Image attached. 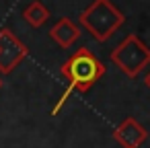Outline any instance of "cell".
Segmentation results:
<instances>
[{"label":"cell","instance_id":"9","mask_svg":"<svg viewBox=\"0 0 150 148\" xmlns=\"http://www.w3.org/2000/svg\"><path fill=\"white\" fill-rule=\"evenodd\" d=\"M0 86H2V78H0Z\"/></svg>","mask_w":150,"mask_h":148},{"label":"cell","instance_id":"2","mask_svg":"<svg viewBox=\"0 0 150 148\" xmlns=\"http://www.w3.org/2000/svg\"><path fill=\"white\" fill-rule=\"evenodd\" d=\"M125 17L111 0H95V2L80 13L78 23L86 29L97 41H107L121 25Z\"/></svg>","mask_w":150,"mask_h":148},{"label":"cell","instance_id":"1","mask_svg":"<svg viewBox=\"0 0 150 148\" xmlns=\"http://www.w3.org/2000/svg\"><path fill=\"white\" fill-rule=\"evenodd\" d=\"M60 72L68 80V86L72 91L86 93L105 74V64L88 47H80L72 54V58L66 60V64L62 66Z\"/></svg>","mask_w":150,"mask_h":148},{"label":"cell","instance_id":"4","mask_svg":"<svg viewBox=\"0 0 150 148\" xmlns=\"http://www.w3.org/2000/svg\"><path fill=\"white\" fill-rule=\"evenodd\" d=\"M27 52V45L11 29H0V74H11L25 60Z\"/></svg>","mask_w":150,"mask_h":148},{"label":"cell","instance_id":"5","mask_svg":"<svg viewBox=\"0 0 150 148\" xmlns=\"http://www.w3.org/2000/svg\"><path fill=\"white\" fill-rule=\"evenodd\" d=\"M148 138L146 127L134 119V117H125L113 132V140L121 146V148H140Z\"/></svg>","mask_w":150,"mask_h":148},{"label":"cell","instance_id":"6","mask_svg":"<svg viewBox=\"0 0 150 148\" xmlns=\"http://www.w3.org/2000/svg\"><path fill=\"white\" fill-rule=\"evenodd\" d=\"M80 27L76 25V23H72L70 19H60L52 29H50V37L62 47V50H68V47H72V43L74 41H78L80 39Z\"/></svg>","mask_w":150,"mask_h":148},{"label":"cell","instance_id":"7","mask_svg":"<svg viewBox=\"0 0 150 148\" xmlns=\"http://www.w3.org/2000/svg\"><path fill=\"white\" fill-rule=\"evenodd\" d=\"M23 17H25V21H27L31 27H41V25L50 19V11L39 2V0H33L31 4L25 6Z\"/></svg>","mask_w":150,"mask_h":148},{"label":"cell","instance_id":"3","mask_svg":"<svg viewBox=\"0 0 150 148\" xmlns=\"http://www.w3.org/2000/svg\"><path fill=\"white\" fill-rule=\"evenodd\" d=\"M111 62L129 78H136L150 64V47L134 33H129L113 52Z\"/></svg>","mask_w":150,"mask_h":148},{"label":"cell","instance_id":"8","mask_svg":"<svg viewBox=\"0 0 150 148\" xmlns=\"http://www.w3.org/2000/svg\"><path fill=\"white\" fill-rule=\"evenodd\" d=\"M144 82H146V86H148V89H150V72H148V74H146V76H144Z\"/></svg>","mask_w":150,"mask_h":148}]
</instances>
